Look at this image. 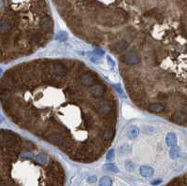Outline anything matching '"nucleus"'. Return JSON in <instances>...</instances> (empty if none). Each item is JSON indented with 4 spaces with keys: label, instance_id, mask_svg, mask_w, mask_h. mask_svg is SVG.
Instances as JSON below:
<instances>
[{
    "label": "nucleus",
    "instance_id": "nucleus-5",
    "mask_svg": "<svg viewBox=\"0 0 187 186\" xmlns=\"http://www.w3.org/2000/svg\"><path fill=\"white\" fill-rule=\"evenodd\" d=\"M171 120L176 124H183L187 123V113L183 110H177L172 114Z\"/></svg>",
    "mask_w": 187,
    "mask_h": 186
},
{
    "label": "nucleus",
    "instance_id": "nucleus-27",
    "mask_svg": "<svg viewBox=\"0 0 187 186\" xmlns=\"http://www.w3.org/2000/svg\"><path fill=\"white\" fill-rule=\"evenodd\" d=\"M160 182H161V181H154V182H152V184H154V185H156V184H158V183H160Z\"/></svg>",
    "mask_w": 187,
    "mask_h": 186
},
{
    "label": "nucleus",
    "instance_id": "nucleus-9",
    "mask_svg": "<svg viewBox=\"0 0 187 186\" xmlns=\"http://www.w3.org/2000/svg\"><path fill=\"white\" fill-rule=\"evenodd\" d=\"M79 80L83 86H91L94 83V79L91 73H83L79 77Z\"/></svg>",
    "mask_w": 187,
    "mask_h": 186
},
{
    "label": "nucleus",
    "instance_id": "nucleus-24",
    "mask_svg": "<svg viewBox=\"0 0 187 186\" xmlns=\"http://www.w3.org/2000/svg\"><path fill=\"white\" fill-rule=\"evenodd\" d=\"M125 168H126L127 170L131 171L134 168V165L132 164L131 162H126V163H125Z\"/></svg>",
    "mask_w": 187,
    "mask_h": 186
},
{
    "label": "nucleus",
    "instance_id": "nucleus-18",
    "mask_svg": "<svg viewBox=\"0 0 187 186\" xmlns=\"http://www.w3.org/2000/svg\"><path fill=\"white\" fill-rule=\"evenodd\" d=\"M169 153H170V157L172 159H176L179 157L180 155V149L177 148V147H173L170 151H169Z\"/></svg>",
    "mask_w": 187,
    "mask_h": 186
},
{
    "label": "nucleus",
    "instance_id": "nucleus-19",
    "mask_svg": "<svg viewBox=\"0 0 187 186\" xmlns=\"http://www.w3.org/2000/svg\"><path fill=\"white\" fill-rule=\"evenodd\" d=\"M118 151L120 153H130L131 151V148L128 146V145H123V146H121L119 148Z\"/></svg>",
    "mask_w": 187,
    "mask_h": 186
},
{
    "label": "nucleus",
    "instance_id": "nucleus-1",
    "mask_svg": "<svg viewBox=\"0 0 187 186\" xmlns=\"http://www.w3.org/2000/svg\"><path fill=\"white\" fill-rule=\"evenodd\" d=\"M20 145L19 138L16 134L11 131H2L1 136V147L2 148H13Z\"/></svg>",
    "mask_w": 187,
    "mask_h": 186
},
{
    "label": "nucleus",
    "instance_id": "nucleus-20",
    "mask_svg": "<svg viewBox=\"0 0 187 186\" xmlns=\"http://www.w3.org/2000/svg\"><path fill=\"white\" fill-rule=\"evenodd\" d=\"M138 129L137 127L132 128V129L130 130V132H129V137H130L131 138H134L136 137H138Z\"/></svg>",
    "mask_w": 187,
    "mask_h": 186
},
{
    "label": "nucleus",
    "instance_id": "nucleus-14",
    "mask_svg": "<svg viewBox=\"0 0 187 186\" xmlns=\"http://www.w3.org/2000/svg\"><path fill=\"white\" fill-rule=\"evenodd\" d=\"M67 19H69L70 25L72 26V27H80L81 25V20L78 16L72 15V16H69Z\"/></svg>",
    "mask_w": 187,
    "mask_h": 186
},
{
    "label": "nucleus",
    "instance_id": "nucleus-11",
    "mask_svg": "<svg viewBox=\"0 0 187 186\" xmlns=\"http://www.w3.org/2000/svg\"><path fill=\"white\" fill-rule=\"evenodd\" d=\"M147 110L154 113H160L165 110V106L161 103H151L148 105Z\"/></svg>",
    "mask_w": 187,
    "mask_h": 186
},
{
    "label": "nucleus",
    "instance_id": "nucleus-21",
    "mask_svg": "<svg viewBox=\"0 0 187 186\" xmlns=\"http://www.w3.org/2000/svg\"><path fill=\"white\" fill-rule=\"evenodd\" d=\"M56 39L59 40V41H64V40L67 39V34L65 32H60L58 35L56 36Z\"/></svg>",
    "mask_w": 187,
    "mask_h": 186
},
{
    "label": "nucleus",
    "instance_id": "nucleus-6",
    "mask_svg": "<svg viewBox=\"0 0 187 186\" xmlns=\"http://www.w3.org/2000/svg\"><path fill=\"white\" fill-rule=\"evenodd\" d=\"M53 72L55 76L59 77V78H63L67 75V67L65 66L63 64H60V63H55L54 65H53Z\"/></svg>",
    "mask_w": 187,
    "mask_h": 186
},
{
    "label": "nucleus",
    "instance_id": "nucleus-15",
    "mask_svg": "<svg viewBox=\"0 0 187 186\" xmlns=\"http://www.w3.org/2000/svg\"><path fill=\"white\" fill-rule=\"evenodd\" d=\"M166 144H168L169 147L175 146V144L177 143V137H176V135L173 134V133H169L168 136H166Z\"/></svg>",
    "mask_w": 187,
    "mask_h": 186
},
{
    "label": "nucleus",
    "instance_id": "nucleus-13",
    "mask_svg": "<svg viewBox=\"0 0 187 186\" xmlns=\"http://www.w3.org/2000/svg\"><path fill=\"white\" fill-rule=\"evenodd\" d=\"M127 47H128V43L125 40H121V41H118L114 44L113 49L116 52H122V50H124Z\"/></svg>",
    "mask_w": 187,
    "mask_h": 186
},
{
    "label": "nucleus",
    "instance_id": "nucleus-2",
    "mask_svg": "<svg viewBox=\"0 0 187 186\" xmlns=\"http://www.w3.org/2000/svg\"><path fill=\"white\" fill-rule=\"evenodd\" d=\"M18 21L17 20V17L15 15H11L9 17H7V18H2L1 20V34L2 35H5V34H8L9 32H11L12 28L15 26L16 22Z\"/></svg>",
    "mask_w": 187,
    "mask_h": 186
},
{
    "label": "nucleus",
    "instance_id": "nucleus-26",
    "mask_svg": "<svg viewBox=\"0 0 187 186\" xmlns=\"http://www.w3.org/2000/svg\"><path fill=\"white\" fill-rule=\"evenodd\" d=\"M108 63H110V64H111V66H113V65H114L113 61H112V60H110V57H108Z\"/></svg>",
    "mask_w": 187,
    "mask_h": 186
},
{
    "label": "nucleus",
    "instance_id": "nucleus-10",
    "mask_svg": "<svg viewBox=\"0 0 187 186\" xmlns=\"http://www.w3.org/2000/svg\"><path fill=\"white\" fill-rule=\"evenodd\" d=\"M113 135H114L113 129H111V127H108V126H106L103 130L100 132L101 138L104 141H106V143H108V141L112 140Z\"/></svg>",
    "mask_w": 187,
    "mask_h": 186
},
{
    "label": "nucleus",
    "instance_id": "nucleus-8",
    "mask_svg": "<svg viewBox=\"0 0 187 186\" xmlns=\"http://www.w3.org/2000/svg\"><path fill=\"white\" fill-rule=\"evenodd\" d=\"M39 26L45 32L53 31V20L49 16H45L39 21Z\"/></svg>",
    "mask_w": 187,
    "mask_h": 186
},
{
    "label": "nucleus",
    "instance_id": "nucleus-23",
    "mask_svg": "<svg viewBox=\"0 0 187 186\" xmlns=\"http://www.w3.org/2000/svg\"><path fill=\"white\" fill-rule=\"evenodd\" d=\"M113 157H114V151L113 150H110L108 153V154H107V160L110 161V160L113 159Z\"/></svg>",
    "mask_w": 187,
    "mask_h": 186
},
{
    "label": "nucleus",
    "instance_id": "nucleus-22",
    "mask_svg": "<svg viewBox=\"0 0 187 186\" xmlns=\"http://www.w3.org/2000/svg\"><path fill=\"white\" fill-rule=\"evenodd\" d=\"M106 169H108V170H110V171H113V172H118V168L115 167L114 165H111V164H110V165H107L106 167Z\"/></svg>",
    "mask_w": 187,
    "mask_h": 186
},
{
    "label": "nucleus",
    "instance_id": "nucleus-12",
    "mask_svg": "<svg viewBox=\"0 0 187 186\" xmlns=\"http://www.w3.org/2000/svg\"><path fill=\"white\" fill-rule=\"evenodd\" d=\"M139 172L143 177H151L154 174V169L151 167H147V165H143L139 168Z\"/></svg>",
    "mask_w": 187,
    "mask_h": 186
},
{
    "label": "nucleus",
    "instance_id": "nucleus-4",
    "mask_svg": "<svg viewBox=\"0 0 187 186\" xmlns=\"http://www.w3.org/2000/svg\"><path fill=\"white\" fill-rule=\"evenodd\" d=\"M122 59H123L124 63L127 64V65H136V64H138L139 61H140L139 55L134 50H130L127 53H125Z\"/></svg>",
    "mask_w": 187,
    "mask_h": 186
},
{
    "label": "nucleus",
    "instance_id": "nucleus-3",
    "mask_svg": "<svg viewBox=\"0 0 187 186\" xmlns=\"http://www.w3.org/2000/svg\"><path fill=\"white\" fill-rule=\"evenodd\" d=\"M94 108L96 109L97 112L103 115V116H108L111 112V104L107 100H99L94 103Z\"/></svg>",
    "mask_w": 187,
    "mask_h": 186
},
{
    "label": "nucleus",
    "instance_id": "nucleus-16",
    "mask_svg": "<svg viewBox=\"0 0 187 186\" xmlns=\"http://www.w3.org/2000/svg\"><path fill=\"white\" fill-rule=\"evenodd\" d=\"M41 35H39V33H31L28 35V39L30 40L31 43H39L41 40Z\"/></svg>",
    "mask_w": 187,
    "mask_h": 186
},
{
    "label": "nucleus",
    "instance_id": "nucleus-25",
    "mask_svg": "<svg viewBox=\"0 0 187 186\" xmlns=\"http://www.w3.org/2000/svg\"><path fill=\"white\" fill-rule=\"evenodd\" d=\"M87 181L89 182V183H94V182L96 181V176H91V177L88 178Z\"/></svg>",
    "mask_w": 187,
    "mask_h": 186
},
{
    "label": "nucleus",
    "instance_id": "nucleus-17",
    "mask_svg": "<svg viewBox=\"0 0 187 186\" xmlns=\"http://www.w3.org/2000/svg\"><path fill=\"white\" fill-rule=\"evenodd\" d=\"M112 181L111 179L105 176V177H102L99 181V186H111Z\"/></svg>",
    "mask_w": 187,
    "mask_h": 186
},
{
    "label": "nucleus",
    "instance_id": "nucleus-7",
    "mask_svg": "<svg viewBox=\"0 0 187 186\" xmlns=\"http://www.w3.org/2000/svg\"><path fill=\"white\" fill-rule=\"evenodd\" d=\"M105 91H106V86L102 85V84H94V85H92L89 89L90 94L96 97L103 96Z\"/></svg>",
    "mask_w": 187,
    "mask_h": 186
}]
</instances>
